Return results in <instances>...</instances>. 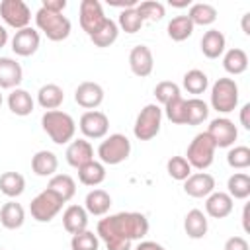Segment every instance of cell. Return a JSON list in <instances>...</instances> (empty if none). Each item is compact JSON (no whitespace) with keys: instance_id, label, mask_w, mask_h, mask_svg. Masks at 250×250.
Masks as SVG:
<instances>
[{"instance_id":"cell-52","label":"cell","mask_w":250,"mask_h":250,"mask_svg":"<svg viewBox=\"0 0 250 250\" xmlns=\"http://www.w3.org/2000/svg\"><path fill=\"white\" fill-rule=\"evenodd\" d=\"M248 209H250V207L244 205V211H242V229H244L246 232L250 230V225H248Z\"/></svg>"},{"instance_id":"cell-22","label":"cell","mask_w":250,"mask_h":250,"mask_svg":"<svg viewBox=\"0 0 250 250\" xmlns=\"http://www.w3.org/2000/svg\"><path fill=\"white\" fill-rule=\"evenodd\" d=\"M109 207H111V195L105 189L96 188V189L88 191V195L84 199V209H86L88 215L104 217V215H107Z\"/></svg>"},{"instance_id":"cell-28","label":"cell","mask_w":250,"mask_h":250,"mask_svg":"<svg viewBox=\"0 0 250 250\" xmlns=\"http://www.w3.org/2000/svg\"><path fill=\"white\" fill-rule=\"evenodd\" d=\"M47 189H51L55 195H59L64 203L70 201L76 193V182L68 176V174H55L49 178V184H47Z\"/></svg>"},{"instance_id":"cell-47","label":"cell","mask_w":250,"mask_h":250,"mask_svg":"<svg viewBox=\"0 0 250 250\" xmlns=\"http://www.w3.org/2000/svg\"><path fill=\"white\" fill-rule=\"evenodd\" d=\"M107 4L113 6V8H121V12H123V10H129V8H137L139 0H107Z\"/></svg>"},{"instance_id":"cell-16","label":"cell","mask_w":250,"mask_h":250,"mask_svg":"<svg viewBox=\"0 0 250 250\" xmlns=\"http://www.w3.org/2000/svg\"><path fill=\"white\" fill-rule=\"evenodd\" d=\"M184 191L195 199L207 197L215 191V178L207 172H191V176L184 180Z\"/></svg>"},{"instance_id":"cell-46","label":"cell","mask_w":250,"mask_h":250,"mask_svg":"<svg viewBox=\"0 0 250 250\" xmlns=\"http://www.w3.org/2000/svg\"><path fill=\"white\" fill-rule=\"evenodd\" d=\"M41 8L49 10V12H55V14H62L64 8H66V0H43Z\"/></svg>"},{"instance_id":"cell-53","label":"cell","mask_w":250,"mask_h":250,"mask_svg":"<svg viewBox=\"0 0 250 250\" xmlns=\"http://www.w3.org/2000/svg\"><path fill=\"white\" fill-rule=\"evenodd\" d=\"M6 43H8V31L4 25H0V49L6 47Z\"/></svg>"},{"instance_id":"cell-27","label":"cell","mask_w":250,"mask_h":250,"mask_svg":"<svg viewBox=\"0 0 250 250\" xmlns=\"http://www.w3.org/2000/svg\"><path fill=\"white\" fill-rule=\"evenodd\" d=\"M23 221H25V211H23L21 203H16L12 199V201L2 205V209H0V223H2L4 229L16 230V229H20L23 225Z\"/></svg>"},{"instance_id":"cell-32","label":"cell","mask_w":250,"mask_h":250,"mask_svg":"<svg viewBox=\"0 0 250 250\" xmlns=\"http://www.w3.org/2000/svg\"><path fill=\"white\" fill-rule=\"evenodd\" d=\"M188 18L193 25H211L217 20V8L207 2H197L189 6Z\"/></svg>"},{"instance_id":"cell-12","label":"cell","mask_w":250,"mask_h":250,"mask_svg":"<svg viewBox=\"0 0 250 250\" xmlns=\"http://www.w3.org/2000/svg\"><path fill=\"white\" fill-rule=\"evenodd\" d=\"M78 127H80L84 139H104L109 131V119L104 111L90 109V111L82 113Z\"/></svg>"},{"instance_id":"cell-38","label":"cell","mask_w":250,"mask_h":250,"mask_svg":"<svg viewBox=\"0 0 250 250\" xmlns=\"http://www.w3.org/2000/svg\"><path fill=\"white\" fill-rule=\"evenodd\" d=\"M137 12L143 18V21H160L166 14L164 4L158 0H145L137 4Z\"/></svg>"},{"instance_id":"cell-7","label":"cell","mask_w":250,"mask_h":250,"mask_svg":"<svg viewBox=\"0 0 250 250\" xmlns=\"http://www.w3.org/2000/svg\"><path fill=\"white\" fill-rule=\"evenodd\" d=\"M160 125H162V107L158 104H146L133 125V133L139 141H150L160 133Z\"/></svg>"},{"instance_id":"cell-18","label":"cell","mask_w":250,"mask_h":250,"mask_svg":"<svg viewBox=\"0 0 250 250\" xmlns=\"http://www.w3.org/2000/svg\"><path fill=\"white\" fill-rule=\"evenodd\" d=\"M234 199L227 191H213L205 197V215L211 219H225L232 213Z\"/></svg>"},{"instance_id":"cell-10","label":"cell","mask_w":250,"mask_h":250,"mask_svg":"<svg viewBox=\"0 0 250 250\" xmlns=\"http://www.w3.org/2000/svg\"><path fill=\"white\" fill-rule=\"evenodd\" d=\"M205 133L211 137V141L215 143L217 148H229V146H232L234 141H236V137H238V129H236V125L229 117H217V119H213L209 123V127H207Z\"/></svg>"},{"instance_id":"cell-29","label":"cell","mask_w":250,"mask_h":250,"mask_svg":"<svg viewBox=\"0 0 250 250\" xmlns=\"http://www.w3.org/2000/svg\"><path fill=\"white\" fill-rule=\"evenodd\" d=\"M78 180H80V184H84L88 188L100 186L105 180V166L98 160H92L78 168Z\"/></svg>"},{"instance_id":"cell-44","label":"cell","mask_w":250,"mask_h":250,"mask_svg":"<svg viewBox=\"0 0 250 250\" xmlns=\"http://www.w3.org/2000/svg\"><path fill=\"white\" fill-rule=\"evenodd\" d=\"M178 96H182V94H180V86H178L176 82L162 80V82H158V84L154 86V98H156V102L162 104V105H166L170 100H174V98H178Z\"/></svg>"},{"instance_id":"cell-24","label":"cell","mask_w":250,"mask_h":250,"mask_svg":"<svg viewBox=\"0 0 250 250\" xmlns=\"http://www.w3.org/2000/svg\"><path fill=\"white\" fill-rule=\"evenodd\" d=\"M199 45H201V53H203L207 59H219V57L225 53L227 39H225L223 31H219V29H209V31L203 33Z\"/></svg>"},{"instance_id":"cell-41","label":"cell","mask_w":250,"mask_h":250,"mask_svg":"<svg viewBox=\"0 0 250 250\" xmlns=\"http://www.w3.org/2000/svg\"><path fill=\"white\" fill-rule=\"evenodd\" d=\"M164 115L168 117V121H172L174 125H186V100L182 96L170 100L164 105Z\"/></svg>"},{"instance_id":"cell-20","label":"cell","mask_w":250,"mask_h":250,"mask_svg":"<svg viewBox=\"0 0 250 250\" xmlns=\"http://www.w3.org/2000/svg\"><path fill=\"white\" fill-rule=\"evenodd\" d=\"M62 227L68 234H78L88 229V213L82 205H68L62 213Z\"/></svg>"},{"instance_id":"cell-8","label":"cell","mask_w":250,"mask_h":250,"mask_svg":"<svg viewBox=\"0 0 250 250\" xmlns=\"http://www.w3.org/2000/svg\"><path fill=\"white\" fill-rule=\"evenodd\" d=\"M62 205H64V201H62L59 195H55L51 189L45 188L43 191H39V193L31 199L29 213H31V217H33L37 223H49V221H53V219L61 213Z\"/></svg>"},{"instance_id":"cell-30","label":"cell","mask_w":250,"mask_h":250,"mask_svg":"<svg viewBox=\"0 0 250 250\" xmlns=\"http://www.w3.org/2000/svg\"><path fill=\"white\" fill-rule=\"evenodd\" d=\"M223 68L236 76V74H242L246 68H248V55L246 51L234 47V49H229L225 55H223Z\"/></svg>"},{"instance_id":"cell-15","label":"cell","mask_w":250,"mask_h":250,"mask_svg":"<svg viewBox=\"0 0 250 250\" xmlns=\"http://www.w3.org/2000/svg\"><path fill=\"white\" fill-rule=\"evenodd\" d=\"M74 102L84 107V109H96L102 102H104V88L98 82H82L78 84V88L74 90Z\"/></svg>"},{"instance_id":"cell-45","label":"cell","mask_w":250,"mask_h":250,"mask_svg":"<svg viewBox=\"0 0 250 250\" xmlns=\"http://www.w3.org/2000/svg\"><path fill=\"white\" fill-rule=\"evenodd\" d=\"M223 250H250V246L244 236H230V238H227Z\"/></svg>"},{"instance_id":"cell-3","label":"cell","mask_w":250,"mask_h":250,"mask_svg":"<svg viewBox=\"0 0 250 250\" xmlns=\"http://www.w3.org/2000/svg\"><path fill=\"white\" fill-rule=\"evenodd\" d=\"M215 150H217L215 143H213L211 137L203 131V133H197V135L191 139V143L188 145V150H186V156H184V158L189 162L191 168L203 172V170H207V168L213 164V160H215Z\"/></svg>"},{"instance_id":"cell-21","label":"cell","mask_w":250,"mask_h":250,"mask_svg":"<svg viewBox=\"0 0 250 250\" xmlns=\"http://www.w3.org/2000/svg\"><path fill=\"white\" fill-rule=\"evenodd\" d=\"M57 168H59V158L53 150H37L31 156V170L35 176L51 178L55 176Z\"/></svg>"},{"instance_id":"cell-14","label":"cell","mask_w":250,"mask_h":250,"mask_svg":"<svg viewBox=\"0 0 250 250\" xmlns=\"http://www.w3.org/2000/svg\"><path fill=\"white\" fill-rule=\"evenodd\" d=\"M39 43H41L39 31H35L33 27H23L16 31V35L12 37V51L18 57H31L33 53H37Z\"/></svg>"},{"instance_id":"cell-37","label":"cell","mask_w":250,"mask_h":250,"mask_svg":"<svg viewBox=\"0 0 250 250\" xmlns=\"http://www.w3.org/2000/svg\"><path fill=\"white\" fill-rule=\"evenodd\" d=\"M182 84H184V88H186L189 94L197 96V94H203V92L207 90V86H209V78H207V74H205L203 70H199V68H191V70H188V72L184 74Z\"/></svg>"},{"instance_id":"cell-42","label":"cell","mask_w":250,"mask_h":250,"mask_svg":"<svg viewBox=\"0 0 250 250\" xmlns=\"http://www.w3.org/2000/svg\"><path fill=\"white\" fill-rule=\"evenodd\" d=\"M227 162L230 168L234 170H246L250 166V148L244 146V145H238V146H232L229 152H227Z\"/></svg>"},{"instance_id":"cell-34","label":"cell","mask_w":250,"mask_h":250,"mask_svg":"<svg viewBox=\"0 0 250 250\" xmlns=\"http://www.w3.org/2000/svg\"><path fill=\"white\" fill-rule=\"evenodd\" d=\"M227 193L232 199H246L250 195V176L246 172H234L227 180Z\"/></svg>"},{"instance_id":"cell-19","label":"cell","mask_w":250,"mask_h":250,"mask_svg":"<svg viewBox=\"0 0 250 250\" xmlns=\"http://www.w3.org/2000/svg\"><path fill=\"white\" fill-rule=\"evenodd\" d=\"M21 64L10 57H0V90H14L21 84Z\"/></svg>"},{"instance_id":"cell-4","label":"cell","mask_w":250,"mask_h":250,"mask_svg":"<svg viewBox=\"0 0 250 250\" xmlns=\"http://www.w3.org/2000/svg\"><path fill=\"white\" fill-rule=\"evenodd\" d=\"M35 23H37L39 31L45 33V37L49 41H64L70 35V29H72V23L66 16L55 14V12H49V10H43V8L37 10Z\"/></svg>"},{"instance_id":"cell-25","label":"cell","mask_w":250,"mask_h":250,"mask_svg":"<svg viewBox=\"0 0 250 250\" xmlns=\"http://www.w3.org/2000/svg\"><path fill=\"white\" fill-rule=\"evenodd\" d=\"M33 105H35V102H33L31 94L27 90H23V88H14L8 94V107H10V111L14 115L25 117V115H29L33 111Z\"/></svg>"},{"instance_id":"cell-33","label":"cell","mask_w":250,"mask_h":250,"mask_svg":"<svg viewBox=\"0 0 250 250\" xmlns=\"http://www.w3.org/2000/svg\"><path fill=\"white\" fill-rule=\"evenodd\" d=\"M193 23L189 21V18L188 16H176V18H172L170 21H168V27H166V31H168V37L172 39V41H186L188 37H191V33H193Z\"/></svg>"},{"instance_id":"cell-54","label":"cell","mask_w":250,"mask_h":250,"mask_svg":"<svg viewBox=\"0 0 250 250\" xmlns=\"http://www.w3.org/2000/svg\"><path fill=\"white\" fill-rule=\"evenodd\" d=\"M2 102H4V98H2V92H0V105H2Z\"/></svg>"},{"instance_id":"cell-51","label":"cell","mask_w":250,"mask_h":250,"mask_svg":"<svg viewBox=\"0 0 250 250\" xmlns=\"http://www.w3.org/2000/svg\"><path fill=\"white\" fill-rule=\"evenodd\" d=\"M248 21H250V12H246V14L242 16V31H244V35H250V25H248Z\"/></svg>"},{"instance_id":"cell-50","label":"cell","mask_w":250,"mask_h":250,"mask_svg":"<svg viewBox=\"0 0 250 250\" xmlns=\"http://www.w3.org/2000/svg\"><path fill=\"white\" fill-rule=\"evenodd\" d=\"M170 6H174V8H189L191 0H170Z\"/></svg>"},{"instance_id":"cell-48","label":"cell","mask_w":250,"mask_h":250,"mask_svg":"<svg viewBox=\"0 0 250 250\" xmlns=\"http://www.w3.org/2000/svg\"><path fill=\"white\" fill-rule=\"evenodd\" d=\"M135 250H166L162 244H158V242H154V240H141L137 246H135Z\"/></svg>"},{"instance_id":"cell-36","label":"cell","mask_w":250,"mask_h":250,"mask_svg":"<svg viewBox=\"0 0 250 250\" xmlns=\"http://www.w3.org/2000/svg\"><path fill=\"white\" fill-rule=\"evenodd\" d=\"M117 35H119V27H117V23L113 21V20H105V23L94 33V35H90V41L96 45V47H109V45H113L115 41H117Z\"/></svg>"},{"instance_id":"cell-31","label":"cell","mask_w":250,"mask_h":250,"mask_svg":"<svg viewBox=\"0 0 250 250\" xmlns=\"http://www.w3.org/2000/svg\"><path fill=\"white\" fill-rule=\"evenodd\" d=\"M23 189H25V178L20 172H4L0 176V191L6 197L16 199L23 193Z\"/></svg>"},{"instance_id":"cell-17","label":"cell","mask_w":250,"mask_h":250,"mask_svg":"<svg viewBox=\"0 0 250 250\" xmlns=\"http://www.w3.org/2000/svg\"><path fill=\"white\" fill-rule=\"evenodd\" d=\"M64 156H66V162L78 170L80 166L94 160V146L90 145L88 139H72L66 146Z\"/></svg>"},{"instance_id":"cell-40","label":"cell","mask_w":250,"mask_h":250,"mask_svg":"<svg viewBox=\"0 0 250 250\" xmlns=\"http://www.w3.org/2000/svg\"><path fill=\"white\" fill-rule=\"evenodd\" d=\"M143 18L139 16L137 8H129V10H123L119 14V20H117V27L123 29L125 33H137L141 27H143Z\"/></svg>"},{"instance_id":"cell-13","label":"cell","mask_w":250,"mask_h":250,"mask_svg":"<svg viewBox=\"0 0 250 250\" xmlns=\"http://www.w3.org/2000/svg\"><path fill=\"white\" fill-rule=\"evenodd\" d=\"M129 68L135 76L139 78H146L150 76L152 68H154V57L152 51L146 45H135L129 53Z\"/></svg>"},{"instance_id":"cell-26","label":"cell","mask_w":250,"mask_h":250,"mask_svg":"<svg viewBox=\"0 0 250 250\" xmlns=\"http://www.w3.org/2000/svg\"><path fill=\"white\" fill-rule=\"evenodd\" d=\"M62 102H64V92L59 84H43L37 92V104L47 111L59 109Z\"/></svg>"},{"instance_id":"cell-1","label":"cell","mask_w":250,"mask_h":250,"mask_svg":"<svg viewBox=\"0 0 250 250\" xmlns=\"http://www.w3.org/2000/svg\"><path fill=\"white\" fill-rule=\"evenodd\" d=\"M148 232V219L143 213L121 211L100 219L96 234L107 250H131L133 240H143Z\"/></svg>"},{"instance_id":"cell-6","label":"cell","mask_w":250,"mask_h":250,"mask_svg":"<svg viewBox=\"0 0 250 250\" xmlns=\"http://www.w3.org/2000/svg\"><path fill=\"white\" fill-rule=\"evenodd\" d=\"M211 105L219 113H230L238 105V84L234 78H219L211 86Z\"/></svg>"},{"instance_id":"cell-5","label":"cell","mask_w":250,"mask_h":250,"mask_svg":"<svg viewBox=\"0 0 250 250\" xmlns=\"http://www.w3.org/2000/svg\"><path fill=\"white\" fill-rule=\"evenodd\" d=\"M131 154V141L121 135V133H113L109 137H105L100 146H98V156H100V162L105 166H117L121 162H125Z\"/></svg>"},{"instance_id":"cell-2","label":"cell","mask_w":250,"mask_h":250,"mask_svg":"<svg viewBox=\"0 0 250 250\" xmlns=\"http://www.w3.org/2000/svg\"><path fill=\"white\" fill-rule=\"evenodd\" d=\"M41 127L55 145L70 143L76 133V121L72 119V115H68L66 111H61V109L45 111L41 117Z\"/></svg>"},{"instance_id":"cell-55","label":"cell","mask_w":250,"mask_h":250,"mask_svg":"<svg viewBox=\"0 0 250 250\" xmlns=\"http://www.w3.org/2000/svg\"><path fill=\"white\" fill-rule=\"evenodd\" d=\"M0 250H4V248H0Z\"/></svg>"},{"instance_id":"cell-23","label":"cell","mask_w":250,"mask_h":250,"mask_svg":"<svg viewBox=\"0 0 250 250\" xmlns=\"http://www.w3.org/2000/svg\"><path fill=\"white\" fill-rule=\"evenodd\" d=\"M207 229H209V223H207V215L201 211V209H191L186 213L184 217V230L189 238L193 240H199L207 234Z\"/></svg>"},{"instance_id":"cell-49","label":"cell","mask_w":250,"mask_h":250,"mask_svg":"<svg viewBox=\"0 0 250 250\" xmlns=\"http://www.w3.org/2000/svg\"><path fill=\"white\" fill-rule=\"evenodd\" d=\"M240 125L248 131L250 129V104H244L240 107Z\"/></svg>"},{"instance_id":"cell-11","label":"cell","mask_w":250,"mask_h":250,"mask_svg":"<svg viewBox=\"0 0 250 250\" xmlns=\"http://www.w3.org/2000/svg\"><path fill=\"white\" fill-rule=\"evenodd\" d=\"M80 27L86 31V35H94L107 20L104 14V8L98 0H82L80 2Z\"/></svg>"},{"instance_id":"cell-39","label":"cell","mask_w":250,"mask_h":250,"mask_svg":"<svg viewBox=\"0 0 250 250\" xmlns=\"http://www.w3.org/2000/svg\"><path fill=\"white\" fill-rule=\"evenodd\" d=\"M191 166L189 162L184 158V156H172L168 162H166V172L172 180H178V182H184L191 176Z\"/></svg>"},{"instance_id":"cell-35","label":"cell","mask_w":250,"mask_h":250,"mask_svg":"<svg viewBox=\"0 0 250 250\" xmlns=\"http://www.w3.org/2000/svg\"><path fill=\"white\" fill-rule=\"evenodd\" d=\"M209 117V105L199 100L191 98L186 100V125H201Z\"/></svg>"},{"instance_id":"cell-9","label":"cell","mask_w":250,"mask_h":250,"mask_svg":"<svg viewBox=\"0 0 250 250\" xmlns=\"http://www.w3.org/2000/svg\"><path fill=\"white\" fill-rule=\"evenodd\" d=\"M0 16L6 25H10L18 31L23 27H29V21H31V10L23 0H2Z\"/></svg>"},{"instance_id":"cell-43","label":"cell","mask_w":250,"mask_h":250,"mask_svg":"<svg viewBox=\"0 0 250 250\" xmlns=\"http://www.w3.org/2000/svg\"><path fill=\"white\" fill-rule=\"evenodd\" d=\"M70 248L72 250H98L100 248V238L92 230H82L78 234H72L70 238Z\"/></svg>"}]
</instances>
